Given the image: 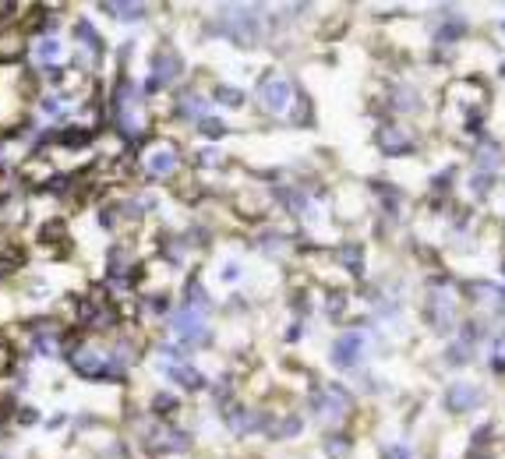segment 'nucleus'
I'll use <instances>...</instances> for the list:
<instances>
[{"mask_svg": "<svg viewBox=\"0 0 505 459\" xmlns=\"http://www.w3.org/2000/svg\"><path fill=\"white\" fill-rule=\"evenodd\" d=\"M39 50H43V57H57V53H60V46H57L53 39H43V46H39Z\"/></svg>", "mask_w": 505, "mask_h": 459, "instance_id": "f257e3e1", "label": "nucleus"}]
</instances>
